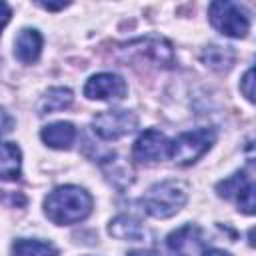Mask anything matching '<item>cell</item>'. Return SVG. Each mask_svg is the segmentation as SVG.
I'll return each instance as SVG.
<instances>
[{"instance_id":"cell-1","label":"cell","mask_w":256,"mask_h":256,"mask_svg":"<svg viewBox=\"0 0 256 256\" xmlns=\"http://www.w3.org/2000/svg\"><path fill=\"white\" fill-rule=\"evenodd\" d=\"M94 206L92 196L80 186H58L44 198V214L58 226L76 224L90 216Z\"/></svg>"},{"instance_id":"cell-2","label":"cell","mask_w":256,"mask_h":256,"mask_svg":"<svg viewBox=\"0 0 256 256\" xmlns=\"http://www.w3.org/2000/svg\"><path fill=\"white\" fill-rule=\"evenodd\" d=\"M188 200V192L182 182L162 180L148 188L142 196V206L152 218H170L182 210Z\"/></svg>"},{"instance_id":"cell-3","label":"cell","mask_w":256,"mask_h":256,"mask_svg":"<svg viewBox=\"0 0 256 256\" xmlns=\"http://www.w3.org/2000/svg\"><path fill=\"white\" fill-rule=\"evenodd\" d=\"M214 140H216V132L212 128H196L182 132L170 142L168 156L178 166H190L212 148Z\"/></svg>"},{"instance_id":"cell-4","label":"cell","mask_w":256,"mask_h":256,"mask_svg":"<svg viewBox=\"0 0 256 256\" xmlns=\"http://www.w3.org/2000/svg\"><path fill=\"white\" fill-rule=\"evenodd\" d=\"M208 16L212 26L230 38H244L250 30V14L248 10L238 2H212L208 6Z\"/></svg>"},{"instance_id":"cell-5","label":"cell","mask_w":256,"mask_h":256,"mask_svg":"<svg viewBox=\"0 0 256 256\" xmlns=\"http://www.w3.org/2000/svg\"><path fill=\"white\" fill-rule=\"evenodd\" d=\"M138 128V116L132 110H104L92 118V132L102 140H118Z\"/></svg>"},{"instance_id":"cell-6","label":"cell","mask_w":256,"mask_h":256,"mask_svg":"<svg viewBox=\"0 0 256 256\" xmlns=\"http://www.w3.org/2000/svg\"><path fill=\"white\" fill-rule=\"evenodd\" d=\"M216 192L218 196L236 202L238 210H242L244 214H254L256 202H254V178L250 172L240 170L232 176H228L226 180L216 184Z\"/></svg>"},{"instance_id":"cell-7","label":"cell","mask_w":256,"mask_h":256,"mask_svg":"<svg viewBox=\"0 0 256 256\" xmlns=\"http://www.w3.org/2000/svg\"><path fill=\"white\" fill-rule=\"evenodd\" d=\"M128 94V86L122 76L114 72H100L88 78L84 96L90 100H122Z\"/></svg>"},{"instance_id":"cell-8","label":"cell","mask_w":256,"mask_h":256,"mask_svg":"<svg viewBox=\"0 0 256 256\" xmlns=\"http://www.w3.org/2000/svg\"><path fill=\"white\" fill-rule=\"evenodd\" d=\"M168 138L160 130L150 128L136 138L132 146V158L142 164H156L168 156Z\"/></svg>"},{"instance_id":"cell-9","label":"cell","mask_w":256,"mask_h":256,"mask_svg":"<svg viewBox=\"0 0 256 256\" xmlns=\"http://www.w3.org/2000/svg\"><path fill=\"white\" fill-rule=\"evenodd\" d=\"M166 246L170 252L180 254V256H194L196 252H204V240H202V230L196 224H186L178 230H174L166 238Z\"/></svg>"},{"instance_id":"cell-10","label":"cell","mask_w":256,"mask_h":256,"mask_svg":"<svg viewBox=\"0 0 256 256\" xmlns=\"http://www.w3.org/2000/svg\"><path fill=\"white\" fill-rule=\"evenodd\" d=\"M42 52V34L36 28H22L14 40V54L20 62L32 64L40 58Z\"/></svg>"},{"instance_id":"cell-11","label":"cell","mask_w":256,"mask_h":256,"mask_svg":"<svg viewBox=\"0 0 256 256\" xmlns=\"http://www.w3.org/2000/svg\"><path fill=\"white\" fill-rule=\"evenodd\" d=\"M76 126L72 122H52L48 126H44L40 130V138L46 146L50 148H56V150H68L74 140H76Z\"/></svg>"},{"instance_id":"cell-12","label":"cell","mask_w":256,"mask_h":256,"mask_svg":"<svg viewBox=\"0 0 256 256\" xmlns=\"http://www.w3.org/2000/svg\"><path fill=\"white\" fill-rule=\"evenodd\" d=\"M108 232L110 236L118 240H128V242H140L146 238V228L142 226V222L128 214H120L114 220H110Z\"/></svg>"},{"instance_id":"cell-13","label":"cell","mask_w":256,"mask_h":256,"mask_svg":"<svg viewBox=\"0 0 256 256\" xmlns=\"http://www.w3.org/2000/svg\"><path fill=\"white\" fill-rule=\"evenodd\" d=\"M22 168V152L14 142H0V180H16Z\"/></svg>"},{"instance_id":"cell-14","label":"cell","mask_w":256,"mask_h":256,"mask_svg":"<svg viewBox=\"0 0 256 256\" xmlns=\"http://www.w3.org/2000/svg\"><path fill=\"white\" fill-rule=\"evenodd\" d=\"M200 58H202V62H204L208 68H212V70H216V72H228V70L232 68L234 60H236V54H234V50H232L230 46L208 44V46L202 50Z\"/></svg>"},{"instance_id":"cell-15","label":"cell","mask_w":256,"mask_h":256,"mask_svg":"<svg viewBox=\"0 0 256 256\" xmlns=\"http://www.w3.org/2000/svg\"><path fill=\"white\" fill-rule=\"evenodd\" d=\"M74 100V94L70 88H64V86H56V88H50L38 102V114L44 116V114H52L56 110H64L72 104Z\"/></svg>"},{"instance_id":"cell-16","label":"cell","mask_w":256,"mask_h":256,"mask_svg":"<svg viewBox=\"0 0 256 256\" xmlns=\"http://www.w3.org/2000/svg\"><path fill=\"white\" fill-rule=\"evenodd\" d=\"M14 256H58V250L50 242L42 240H30V238H18L12 244Z\"/></svg>"},{"instance_id":"cell-17","label":"cell","mask_w":256,"mask_h":256,"mask_svg":"<svg viewBox=\"0 0 256 256\" xmlns=\"http://www.w3.org/2000/svg\"><path fill=\"white\" fill-rule=\"evenodd\" d=\"M240 92L246 96L248 102H254V70L248 68L240 80Z\"/></svg>"},{"instance_id":"cell-18","label":"cell","mask_w":256,"mask_h":256,"mask_svg":"<svg viewBox=\"0 0 256 256\" xmlns=\"http://www.w3.org/2000/svg\"><path fill=\"white\" fill-rule=\"evenodd\" d=\"M12 124H14V122H12V118H10V116L0 108V136H2V134H6V132H10V130H12Z\"/></svg>"},{"instance_id":"cell-19","label":"cell","mask_w":256,"mask_h":256,"mask_svg":"<svg viewBox=\"0 0 256 256\" xmlns=\"http://www.w3.org/2000/svg\"><path fill=\"white\" fill-rule=\"evenodd\" d=\"M10 16H12L10 6H8L6 2H0V32H2V28L10 22Z\"/></svg>"},{"instance_id":"cell-20","label":"cell","mask_w":256,"mask_h":256,"mask_svg":"<svg viewBox=\"0 0 256 256\" xmlns=\"http://www.w3.org/2000/svg\"><path fill=\"white\" fill-rule=\"evenodd\" d=\"M202 256H230V254L224 250H218V248H204Z\"/></svg>"},{"instance_id":"cell-21","label":"cell","mask_w":256,"mask_h":256,"mask_svg":"<svg viewBox=\"0 0 256 256\" xmlns=\"http://www.w3.org/2000/svg\"><path fill=\"white\" fill-rule=\"evenodd\" d=\"M38 6L46 8V10H62L64 6H68L66 2H60V4H48V2H38Z\"/></svg>"},{"instance_id":"cell-22","label":"cell","mask_w":256,"mask_h":256,"mask_svg":"<svg viewBox=\"0 0 256 256\" xmlns=\"http://www.w3.org/2000/svg\"><path fill=\"white\" fill-rule=\"evenodd\" d=\"M128 256H158L156 250H132L128 252Z\"/></svg>"},{"instance_id":"cell-23","label":"cell","mask_w":256,"mask_h":256,"mask_svg":"<svg viewBox=\"0 0 256 256\" xmlns=\"http://www.w3.org/2000/svg\"><path fill=\"white\" fill-rule=\"evenodd\" d=\"M174 256H180V254H174Z\"/></svg>"}]
</instances>
